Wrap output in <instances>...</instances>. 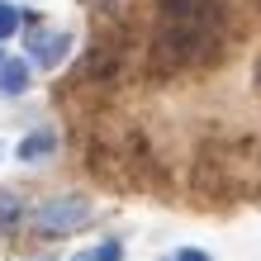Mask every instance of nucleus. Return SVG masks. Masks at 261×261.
<instances>
[{
    "instance_id": "nucleus-8",
    "label": "nucleus",
    "mask_w": 261,
    "mask_h": 261,
    "mask_svg": "<svg viewBox=\"0 0 261 261\" xmlns=\"http://www.w3.org/2000/svg\"><path fill=\"white\" fill-rule=\"evenodd\" d=\"M176 261H209V256H204V252H180Z\"/></svg>"
},
{
    "instance_id": "nucleus-4",
    "label": "nucleus",
    "mask_w": 261,
    "mask_h": 261,
    "mask_svg": "<svg viewBox=\"0 0 261 261\" xmlns=\"http://www.w3.org/2000/svg\"><path fill=\"white\" fill-rule=\"evenodd\" d=\"M29 81V62H5V67H0V86H5V90H19Z\"/></svg>"
},
{
    "instance_id": "nucleus-2",
    "label": "nucleus",
    "mask_w": 261,
    "mask_h": 261,
    "mask_svg": "<svg viewBox=\"0 0 261 261\" xmlns=\"http://www.w3.org/2000/svg\"><path fill=\"white\" fill-rule=\"evenodd\" d=\"M29 57H38L43 67H57L67 57V34H43V29H29Z\"/></svg>"
},
{
    "instance_id": "nucleus-1",
    "label": "nucleus",
    "mask_w": 261,
    "mask_h": 261,
    "mask_svg": "<svg viewBox=\"0 0 261 261\" xmlns=\"http://www.w3.org/2000/svg\"><path fill=\"white\" fill-rule=\"evenodd\" d=\"M90 219L86 199H53V204H43L34 214V228L38 233H71V228H81Z\"/></svg>"
},
{
    "instance_id": "nucleus-6",
    "label": "nucleus",
    "mask_w": 261,
    "mask_h": 261,
    "mask_svg": "<svg viewBox=\"0 0 261 261\" xmlns=\"http://www.w3.org/2000/svg\"><path fill=\"white\" fill-rule=\"evenodd\" d=\"M90 256H95V261H119V247H114V242H105V247H95Z\"/></svg>"
},
{
    "instance_id": "nucleus-5",
    "label": "nucleus",
    "mask_w": 261,
    "mask_h": 261,
    "mask_svg": "<svg viewBox=\"0 0 261 261\" xmlns=\"http://www.w3.org/2000/svg\"><path fill=\"white\" fill-rule=\"evenodd\" d=\"M14 29H19V14H14L10 5H0V38H5V34H14Z\"/></svg>"
},
{
    "instance_id": "nucleus-3",
    "label": "nucleus",
    "mask_w": 261,
    "mask_h": 261,
    "mask_svg": "<svg viewBox=\"0 0 261 261\" xmlns=\"http://www.w3.org/2000/svg\"><path fill=\"white\" fill-rule=\"evenodd\" d=\"M53 147H57L53 133H34V138H24V143H19V157H24V162H29V157H48Z\"/></svg>"
},
{
    "instance_id": "nucleus-7",
    "label": "nucleus",
    "mask_w": 261,
    "mask_h": 261,
    "mask_svg": "<svg viewBox=\"0 0 261 261\" xmlns=\"http://www.w3.org/2000/svg\"><path fill=\"white\" fill-rule=\"evenodd\" d=\"M0 223H14V199L0 195Z\"/></svg>"
},
{
    "instance_id": "nucleus-9",
    "label": "nucleus",
    "mask_w": 261,
    "mask_h": 261,
    "mask_svg": "<svg viewBox=\"0 0 261 261\" xmlns=\"http://www.w3.org/2000/svg\"><path fill=\"white\" fill-rule=\"evenodd\" d=\"M0 67H5V53H0Z\"/></svg>"
}]
</instances>
